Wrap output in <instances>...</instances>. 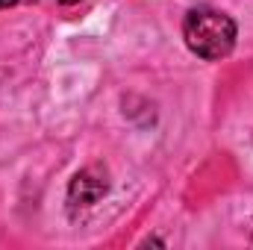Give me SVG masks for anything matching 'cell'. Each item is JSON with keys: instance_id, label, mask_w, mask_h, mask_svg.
<instances>
[{"instance_id": "1", "label": "cell", "mask_w": 253, "mask_h": 250, "mask_svg": "<svg viewBox=\"0 0 253 250\" xmlns=\"http://www.w3.org/2000/svg\"><path fill=\"white\" fill-rule=\"evenodd\" d=\"M236 21L212 6H197L191 9L183 21V39L194 56L206 59V62H221L224 56L233 53L236 47Z\"/></svg>"}, {"instance_id": "2", "label": "cell", "mask_w": 253, "mask_h": 250, "mask_svg": "<svg viewBox=\"0 0 253 250\" xmlns=\"http://www.w3.org/2000/svg\"><path fill=\"white\" fill-rule=\"evenodd\" d=\"M109 191V177L100 165H88L83 171L74 174L71 186H68V203L74 209H88L94 206L103 194Z\"/></svg>"}, {"instance_id": "3", "label": "cell", "mask_w": 253, "mask_h": 250, "mask_svg": "<svg viewBox=\"0 0 253 250\" xmlns=\"http://www.w3.org/2000/svg\"><path fill=\"white\" fill-rule=\"evenodd\" d=\"M18 0H0V9H9V6H15Z\"/></svg>"}, {"instance_id": "4", "label": "cell", "mask_w": 253, "mask_h": 250, "mask_svg": "<svg viewBox=\"0 0 253 250\" xmlns=\"http://www.w3.org/2000/svg\"><path fill=\"white\" fill-rule=\"evenodd\" d=\"M59 3H62V6H71V3H80V0H59Z\"/></svg>"}]
</instances>
